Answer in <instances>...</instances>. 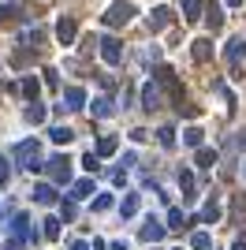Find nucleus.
Wrapping results in <instances>:
<instances>
[{"label": "nucleus", "instance_id": "nucleus-44", "mask_svg": "<svg viewBox=\"0 0 246 250\" xmlns=\"http://www.w3.org/2000/svg\"><path fill=\"white\" fill-rule=\"evenodd\" d=\"M243 172H246V165H243Z\"/></svg>", "mask_w": 246, "mask_h": 250}, {"label": "nucleus", "instance_id": "nucleus-22", "mask_svg": "<svg viewBox=\"0 0 246 250\" xmlns=\"http://www.w3.org/2000/svg\"><path fill=\"white\" fill-rule=\"evenodd\" d=\"M190 250H213V235L209 231H194L190 235Z\"/></svg>", "mask_w": 246, "mask_h": 250}, {"label": "nucleus", "instance_id": "nucleus-39", "mask_svg": "<svg viewBox=\"0 0 246 250\" xmlns=\"http://www.w3.org/2000/svg\"><path fill=\"white\" fill-rule=\"evenodd\" d=\"M4 250H19V239H8V243H4Z\"/></svg>", "mask_w": 246, "mask_h": 250}, {"label": "nucleus", "instance_id": "nucleus-25", "mask_svg": "<svg viewBox=\"0 0 246 250\" xmlns=\"http://www.w3.org/2000/svg\"><path fill=\"white\" fill-rule=\"evenodd\" d=\"M216 161H220V153H216V149H209V146L198 149V165H202V168H213Z\"/></svg>", "mask_w": 246, "mask_h": 250}, {"label": "nucleus", "instance_id": "nucleus-42", "mask_svg": "<svg viewBox=\"0 0 246 250\" xmlns=\"http://www.w3.org/2000/svg\"><path fill=\"white\" fill-rule=\"evenodd\" d=\"M0 22H4V8H0Z\"/></svg>", "mask_w": 246, "mask_h": 250}, {"label": "nucleus", "instance_id": "nucleus-43", "mask_svg": "<svg viewBox=\"0 0 246 250\" xmlns=\"http://www.w3.org/2000/svg\"><path fill=\"white\" fill-rule=\"evenodd\" d=\"M0 217H4V206H0Z\"/></svg>", "mask_w": 246, "mask_h": 250}, {"label": "nucleus", "instance_id": "nucleus-1", "mask_svg": "<svg viewBox=\"0 0 246 250\" xmlns=\"http://www.w3.org/2000/svg\"><path fill=\"white\" fill-rule=\"evenodd\" d=\"M15 161H19L26 172H41V168H45V161H41L38 138H26V142H19V146H15Z\"/></svg>", "mask_w": 246, "mask_h": 250}, {"label": "nucleus", "instance_id": "nucleus-21", "mask_svg": "<svg viewBox=\"0 0 246 250\" xmlns=\"http://www.w3.org/2000/svg\"><path fill=\"white\" fill-rule=\"evenodd\" d=\"M49 138L56 142V146H67V142L75 138V131L71 127H49Z\"/></svg>", "mask_w": 246, "mask_h": 250}, {"label": "nucleus", "instance_id": "nucleus-30", "mask_svg": "<svg viewBox=\"0 0 246 250\" xmlns=\"http://www.w3.org/2000/svg\"><path fill=\"white\" fill-rule=\"evenodd\" d=\"M82 168H86L90 176H93V172H101V157H97V153H93V149H90V153L82 157Z\"/></svg>", "mask_w": 246, "mask_h": 250}, {"label": "nucleus", "instance_id": "nucleus-2", "mask_svg": "<svg viewBox=\"0 0 246 250\" xmlns=\"http://www.w3.org/2000/svg\"><path fill=\"white\" fill-rule=\"evenodd\" d=\"M131 19H134V4H127V0H116L104 11V26H127Z\"/></svg>", "mask_w": 246, "mask_h": 250}, {"label": "nucleus", "instance_id": "nucleus-8", "mask_svg": "<svg viewBox=\"0 0 246 250\" xmlns=\"http://www.w3.org/2000/svg\"><path fill=\"white\" fill-rule=\"evenodd\" d=\"M164 231H168V224H161V220L149 217V220L142 224V239H145V243H161V239H164Z\"/></svg>", "mask_w": 246, "mask_h": 250}, {"label": "nucleus", "instance_id": "nucleus-5", "mask_svg": "<svg viewBox=\"0 0 246 250\" xmlns=\"http://www.w3.org/2000/svg\"><path fill=\"white\" fill-rule=\"evenodd\" d=\"M101 60L108 63V67H116V63L123 60V45L116 42V38H101Z\"/></svg>", "mask_w": 246, "mask_h": 250}, {"label": "nucleus", "instance_id": "nucleus-6", "mask_svg": "<svg viewBox=\"0 0 246 250\" xmlns=\"http://www.w3.org/2000/svg\"><path fill=\"white\" fill-rule=\"evenodd\" d=\"M63 108H67V112L86 108V90H82V86H67V90H63Z\"/></svg>", "mask_w": 246, "mask_h": 250}, {"label": "nucleus", "instance_id": "nucleus-19", "mask_svg": "<svg viewBox=\"0 0 246 250\" xmlns=\"http://www.w3.org/2000/svg\"><path fill=\"white\" fill-rule=\"evenodd\" d=\"M202 11H205V0H183V19L186 22H194Z\"/></svg>", "mask_w": 246, "mask_h": 250}, {"label": "nucleus", "instance_id": "nucleus-35", "mask_svg": "<svg viewBox=\"0 0 246 250\" xmlns=\"http://www.w3.org/2000/svg\"><path fill=\"white\" fill-rule=\"evenodd\" d=\"M179 112L190 116V120H198V116H202V108H198V104H179Z\"/></svg>", "mask_w": 246, "mask_h": 250}, {"label": "nucleus", "instance_id": "nucleus-31", "mask_svg": "<svg viewBox=\"0 0 246 250\" xmlns=\"http://www.w3.org/2000/svg\"><path fill=\"white\" fill-rule=\"evenodd\" d=\"M157 142H161L164 149H172L175 146V131H172V127H161V131H157Z\"/></svg>", "mask_w": 246, "mask_h": 250}, {"label": "nucleus", "instance_id": "nucleus-26", "mask_svg": "<svg viewBox=\"0 0 246 250\" xmlns=\"http://www.w3.org/2000/svg\"><path fill=\"white\" fill-rule=\"evenodd\" d=\"M41 224H45V239H60V224H63L60 217H45Z\"/></svg>", "mask_w": 246, "mask_h": 250}, {"label": "nucleus", "instance_id": "nucleus-32", "mask_svg": "<svg viewBox=\"0 0 246 250\" xmlns=\"http://www.w3.org/2000/svg\"><path fill=\"white\" fill-rule=\"evenodd\" d=\"M112 206H116L112 194H97V198H93V213H108Z\"/></svg>", "mask_w": 246, "mask_h": 250}, {"label": "nucleus", "instance_id": "nucleus-34", "mask_svg": "<svg viewBox=\"0 0 246 250\" xmlns=\"http://www.w3.org/2000/svg\"><path fill=\"white\" fill-rule=\"evenodd\" d=\"M75 213H79V209H75V202H71V198L60 202V217H63V220H75Z\"/></svg>", "mask_w": 246, "mask_h": 250}, {"label": "nucleus", "instance_id": "nucleus-23", "mask_svg": "<svg viewBox=\"0 0 246 250\" xmlns=\"http://www.w3.org/2000/svg\"><path fill=\"white\" fill-rule=\"evenodd\" d=\"M179 228H190L183 217V209H168V231H179Z\"/></svg>", "mask_w": 246, "mask_h": 250}, {"label": "nucleus", "instance_id": "nucleus-11", "mask_svg": "<svg viewBox=\"0 0 246 250\" xmlns=\"http://www.w3.org/2000/svg\"><path fill=\"white\" fill-rule=\"evenodd\" d=\"M168 22H172V8H153L149 11V30H164V26H168Z\"/></svg>", "mask_w": 246, "mask_h": 250}, {"label": "nucleus", "instance_id": "nucleus-18", "mask_svg": "<svg viewBox=\"0 0 246 250\" xmlns=\"http://www.w3.org/2000/svg\"><path fill=\"white\" fill-rule=\"evenodd\" d=\"M116 146H120V138H116V135H101V142H97V149H93V153H97V157H112Z\"/></svg>", "mask_w": 246, "mask_h": 250}, {"label": "nucleus", "instance_id": "nucleus-13", "mask_svg": "<svg viewBox=\"0 0 246 250\" xmlns=\"http://www.w3.org/2000/svg\"><path fill=\"white\" fill-rule=\"evenodd\" d=\"M142 108H161V90H157V83H145L142 86Z\"/></svg>", "mask_w": 246, "mask_h": 250}, {"label": "nucleus", "instance_id": "nucleus-41", "mask_svg": "<svg viewBox=\"0 0 246 250\" xmlns=\"http://www.w3.org/2000/svg\"><path fill=\"white\" fill-rule=\"evenodd\" d=\"M239 4H243V0H227V8H239Z\"/></svg>", "mask_w": 246, "mask_h": 250}, {"label": "nucleus", "instance_id": "nucleus-15", "mask_svg": "<svg viewBox=\"0 0 246 250\" xmlns=\"http://www.w3.org/2000/svg\"><path fill=\"white\" fill-rule=\"evenodd\" d=\"M138 209H142V194H134V190H131V194H127V198L120 202V213H123V220H127V217H134Z\"/></svg>", "mask_w": 246, "mask_h": 250}, {"label": "nucleus", "instance_id": "nucleus-36", "mask_svg": "<svg viewBox=\"0 0 246 250\" xmlns=\"http://www.w3.org/2000/svg\"><path fill=\"white\" fill-rule=\"evenodd\" d=\"M11 179V168H8V157H0V183H8Z\"/></svg>", "mask_w": 246, "mask_h": 250}, {"label": "nucleus", "instance_id": "nucleus-24", "mask_svg": "<svg viewBox=\"0 0 246 250\" xmlns=\"http://www.w3.org/2000/svg\"><path fill=\"white\" fill-rule=\"evenodd\" d=\"M202 135H205L202 127H186V131H183V146H194V149H202Z\"/></svg>", "mask_w": 246, "mask_h": 250}, {"label": "nucleus", "instance_id": "nucleus-14", "mask_svg": "<svg viewBox=\"0 0 246 250\" xmlns=\"http://www.w3.org/2000/svg\"><path fill=\"white\" fill-rule=\"evenodd\" d=\"M90 194H93V176L71 183V194H67V198H71V202H82V198H90Z\"/></svg>", "mask_w": 246, "mask_h": 250}, {"label": "nucleus", "instance_id": "nucleus-28", "mask_svg": "<svg viewBox=\"0 0 246 250\" xmlns=\"http://www.w3.org/2000/svg\"><path fill=\"white\" fill-rule=\"evenodd\" d=\"M22 116H26V124H45V108H41L38 101L26 104V112H22Z\"/></svg>", "mask_w": 246, "mask_h": 250}, {"label": "nucleus", "instance_id": "nucleus-10", "mask_svg": "<svg viewBox=\"0 0 246 250\" xmlns=\"http://www.w3.org/2000/svg\"><path fill=\"white\" fill-rule=\"evenodd\" d=\"M34 202L38 206H56V187L52 183H38L34 187Z\"/></svg>", "mask_w": 246, "mask_h": 250}, {"label": "nucleus", "instance_id": "nucleus-29", "mask_svg": "<svg viewBox=\"0 0 246 250\" xmlns=\"http://www.w3.org/2000/svg\"><path fill=\"white\" fill-rule=\"evenodd\" d=\"M41 42V26H30V22H26V26H22V45H38Z\"/></svg>", "mask_w": 246, "mask_h": 250}, {"label": "nucleus", "instance_id": "nucleus-3", "mask_svg": "<svg viewBox=\"0 0 246 250\" xmlns=\"http://www.w3.org/2000/svg\"><path fill=\"white\" fill-rule=\"evenodd\" d=\"M8 231H11V239H19V243H38V231L30 228V217H26V213H15Z\"/></svg>", "mask_w": 246, "mask_h": 250}, {"label": "nucleus", "instance_id": "nucleus-4", "mask_svg": "<svg viewBox=\"0 0 246 250\" xmlns=\"http://www.w3.org/2000/svg\"><path fill=\"white\" fill-rule=\"evenodd\" d=\"M45 172L52 176V183H71V161H67L63 153L49 157V161H45Z\"/></svg>", "mask_w": 246, "mask_h": 250}, {"label": "nucleus", "instance_id": "nucleus-16", "mask_svg": "<svg viewBox=\"0 0 246 250\" xmlns=\"http://www.w3.org/2000/svg\"><path fill=\"white\" fill-rule=\"evenodd\" d=\"M205 22H209V30H220V26H224V8H220V4H209V8H205Z\"/></svg>", "mask_w": 246, "mask_h": 250}, {"label": "nucleus", "instance_id": "nucleus-20", "mask_svg": "<svg viewBox=\"0 0 246 250\" xmlns=\"http://www.w3.org/2000/svg\"><path fill=\"white\" fill-rule=\"evenodd\" d=\"M246 56V45H243V38H231L227 42V63H239Z\"/></svg>", "mask_w": 246, "mask_h": 250}, {"label": "nucleus", "instance_id": "nucleus-12", "mask_svg": "<svg viewBox=\"0 0 246 250\" xmlns=\"http://www.w3.org/2000/svg\"><path fill=\"white\" fill-rule=\"evenodd\" d=\"M190 52H194L198 63H209V60H213V42H209V38H198V42L190 45Z\"/></svg>", "mask_w": 246, "mask_h": 250}, {"label": "nucleus", "instance_id": "nucleus-27", "mask_svg": "<svg viewBox=\"0 0 246 250\" xmlns=\"http://www.w3.org/2000/svg\"><path fill=\"white\" fill-rule=\"evenodd\" d=\"M179 187H183V198H186V202L194 198V176H190L186 168H183V172H179Z\"/></svg>", "mask_w": 246, "mask_h": 250}, {"label": "nucleus", "instance_id": "nucleus-37", "mask_svg": "<svg viewBox=\"0 0 246 250\" xmlns=\"http://www.w3.org/2000/svg\"><path fill=\"white\" fill-rule=\"evenodd\" d=\"M120 165H123V168H134V165H138V157H134V153H123Z\"/></svg>", "mask_w": 246, "mask_h": 250}, {"label": "nucleus", "instance_id": "nucleus-40", "mask_svg": "<svg viewBox=\"0 0 246 250\" xmlns=\"http://www.w3.org/2000/svg\"><path fill=\"white\" fill-rule=\"evenodd\" d=\"M112 250H131V247H127V243H112Z\"/></svg>", "mask_w": 246, "mask_h": 250}, {"label": "nucleus", "instance_id": "nucleus-7", "mask_svg": "<svg viewBox=\"0 0 246 250\" xmlns=\"http://www.w3.org/2000/svg\"><path fill=\"white\" fill-rule=\"evenodd\" d=\"M75 34H79L75 19H71V15H63V19L56 22V38H60V45H71V42H75Z\"/></svg>", "mask_w": 246, "mask_h": 250}, {"label": "nucleus", "instance_id": "nucleus-38", "mask_svg": "<svg viewBox=\"0 0 246 250\" xmlns=\"http://www.w3.org/2000/svg\"><path fill=\"white\" fill-rule=\"evenodd\" d=\"M67 250H93V247H90V243H82V239H75V243H71Z\"/></svg>", "mask_w": 246, "mask_h": 250}, {"label": "nucleus", "instance_id": "nucleus-33", "mask_svg": "<svg viewBox=\"0 0 246 250\" xmlns=\"http://www.w3.org/2000/svg\"><path fill=\"white\" fill-rule=\"evenodd\" d=\"M202 220H205V224H216V220H220V206H216V202H209V206L202 209Z\"/></svg>", "mask_w": 246, "mask_h": 250}, {"label": "nucleus", "instance_id": "nucleus-9", "mask_svg": "<svg viewBox=\"0 0 246 250\" xmlns=\"http://www.w3.org/2000/svg\"><path fill=\"white\" fill-rule=\"evenodd\" d=\"M90 112L97 116V120H108V116L116 112V101H112V97H93V104H90Z\"/></svg>", "mask_w": 246, "mask_h": 250}, {"label": "nucleus", "instance_id": "nucleus-17", "mask_svg": "<svg viewBox=\"0 0 246 250\" xmlns=\"http://www.w3.org/2000/svg\"><path fill=\"white\" fill-rule=\"evenodd\" d=\"M19 90H22V97H26V101H38V90H41V83H38V79H34V75H26V79H22V83H19Z\"/></svg>", "mask_w": 246, "mask_h": 250}]
</instances>
